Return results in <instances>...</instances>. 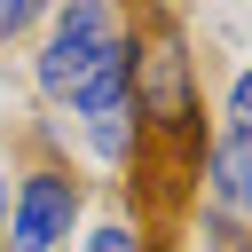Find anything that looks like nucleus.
<instances>
[{"label": "nucleus", "instance_id": "nucleus-6", "mask_svg": "<svg viewBox=\"0 0 252 252\" xmlns=\"http://www.w3.org/2000/svg\"><path fill=\"white\" fill-rule=\"evenodd\" d=\"M87 252H142V244H134L126 228H94V236H87Z\"/></svg>", "mask_w": 252, "mask_h": 252}, {"label": "nucleus", "instance_id": "nucleus-3", "mask_svg": "<svg viewBox=\"0 0 252 252\" xmlns=\"http://www.w3.org/2000/svg\"><path fill=\"white\" fill-rule=\"evenodd\" d=\"M213 197L228 213H252V134H228L213 158Z\"/></svg>", "mask_w": 252, "mask_h": 252}, {"label": "nucleus", "instance_id": "nucleus-4", "mask_svg": "<svg viewBox=\"0 0 252 252\" xmlns=\"http://www.w3.org/2000/svg\"><path fill=\"white\" fill-rule=\"evenodd\" d=\"M39 8H47V0H0V39H16V32L39 16Z\"/></svg>", "mask_w": 252, "mask_h": 252}, {"label": "nucleus", "instance_id": "nucleus-1", "mask_svg": "<svg viewBox=\"0 0 252 252\" xmlns=\"http://www.w3.org/2000/svg\"><path fill=\"white\" fill-rule=\"evenodd\" d=\"M118 32H110V8L102 0H71L63 16H55V39H47V55H39V87L47 94H79L87 87V71L102 63V47H110Z\"/></svg>", "mask_w": 252, "mask_h": 252}, {"label": "nucleus", "instance_id": "nucleus-5", "mask_svg": "<svg viewBox=\"0 0 252 252\" xmlns=\"http://www.w3.org/2000/svg\"><path fill=\"white\" fill-rule=\"evenodd\" d=\"M228 126H236V134H252V71H244V79H236V94H228Z\"/></svg>", "mask_w": 252, "mask_h": 252}, {"label": "nucleus", "instance_id": "nucleus-2", "mask_svg": "<svg viewBox=\"0 0 252 252\" xmlns=\"http://www.w3.org/2000/svg\"><path fill=\"white\" fill-rule=\"evenodd\" d=\"M71 213H79V181L71 173H32L24 197H16V220H8V252H47L71 236Z\"/></svg>", "mask_w": 252, "mask_h": 252}, {"label": "nucleus", "instance_id": "nucleus-7", "mask_svg": "<svg viewBox=\"0 0 252 252\" xmlns=\"http://www.w3.org/2000/svg\"><path fill=\"white\" fill-rule=\"evenodd\" d=\"M0 213H8V173H0Z\"/></svg>", "mask_w": 252, "mask_h": 252}]
</instances>
